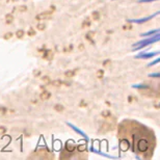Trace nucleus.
Instances as JSON below:
<instances>
[{
  "label": "nucleus",
  "instance_id": "12",
  "mask_svg": "<svg viewBox=\"0 0 160 160\" xmlns=\"http://www.w3.org/2000/svg\"><path fill=\"white\" fill-rule=\"evenodd\" d=\"M15 35H16L17 38H22L25 35V32L23 29H19V30H17V32L15 33Z\"/></svg>",
  "mask_w": 160,
  "mask_h": 160
},
{
  "label": "nucleus",
  "instance_id": "23",
  "mask_svg": "<svg viewBox=\"0 0 160 160\" xmlns=\"http://www.w3.org/2000/svg\"><path fill=\"white\" fill-rule=\"evenodd\" d=\"M109 63H110V59H106V61H104V63H103V66H104V67L107 66V64H109Z\"/></svg>",
  "mask_w": 160,
  "mask_h": 160
},
{
  "label": "nucleus",
  "instance_id": "21",
  "mask_svg": "<svg viewBox=\"0 0 160 160\" xmlns=\"http://www.w3.org/2000/svg\"><path fill=\"white\" fill-rule=\"evenodd\" d=\"M87 106V103L86 101H84V100H81L79 103V107H81V108H84V107H86Z\"/></svg>",
  "mask_w": 160,
  "mask_h": 160
},
{
  "label": "nucleus",
  "instance_id": "18",
  "mask_svg": "<svg viewBox=\"0 0 160 160\" xmlns=\"http://www.w3.org/2000/svg\"><path fill=\"white\" fill-rule=\"evenodd\" d=\"M7 129L6 127H4V126H0V135H4V134L6 133Z\"/></svg>",
  "mask_w": 160,
  "mask_h": 160
},
{
  "label": "nucleus",
  "instance_id": "17",
  "mask_svg": "<svg viewBox=\"0 0 160 160\" xmlns=\"http://www.w3.org/2000/svg\"><path fill=\"white\" fill-rule=\"evenodd\" d=\"M7 108L6 107H4V106H0V115H4L5 113H7Z\"/></svg>",
  "mask_w": 160,
  "mask_h": 160
},
{
  "label": "nucleus",
  "instance_id": "9",
  "mask_svg": "<svg viewBox=\"0 0 160 160\" xmlns=\"http://www.w3.org/2000/svg\"><path fill=\"white\" fill-rule=\"evenodd\" d=\"M4 19H5V23L7 25H9V24H12L13 22H14V16H13L12 14H7L5 15V17H4Z\"/></svg>",
  "mask_w": 160,
  "mask_h": 160
},
{
  "label": "nucleus",
  "instance_id": "25",
  "mask_svg": "<svg viewBox=\"0 0 160 160\" xmlns=\"http://www.w3.org/2000/svg\"><path fill=\"white\" fill-rule=\"evenodd\" d=\"M33 74H35V76H38V75L41 74V71H35L33 72Z\"/></svg>",
  "mask_w": 160,
  "mask_h": 160
},
{
  "label": "nucleus",
  "instance_id": "3",
  "mask_svg": "<svg viewBox=\"0 0 160 160\" xmlns=\"http://www.w3.org/2000/svg\"><path fill=\"white\" fill-rule=\"evenodd\" d=\"M51 93L50 92H48V91H44L42 92V94L40 95V98H41V100L42 101H47V100H49L51 98Z\"/></svg>",
  "mask_w": 160,
  "mask_h": 160
},
{
  "label": "nucleus",
  "instance_id": "16",
  "mask_svg": "<svg viewBox=\"0 0 160 160\" xmlns=\"http://www.w3.org/2000/svg\"><path fill=\"white\" fill-rule=\"evenodd\" d=\"M37 29L40 30V31H43V30L46 29V25L44 23H40V24L37 25Z\"/></svg>",
  "mask_w": 160,
  "mask_h": 160
},
{
  "label": "nucleus",
  "instance_id": "6",
  "mask_svg": "<svg viewBox=\"0 0 160 160\" xmlns=\"http://www.w3.org/2000/svg\"><path fill=\"white\" fill-rule=\"evenodd\" d=\"M50 84H52L53 86H60L61 84H64L66 86H69L70 84L69 83H67V82H64V81H61V80H59V79H56V80H53V81H50L49 82Z\"/></svg>",
  "mask_w": 160,
  "mask_h": 160
},
{
  "label": "nucleus",
  "instance_id": "7",
  "mask_svg": "<svg viewBox=\"0 0 160 160\" xmlns=\"http://www.w3.org/2000/svg\"><path fill=\"white\" fill-rule=\"evenodd\" d=\"M77 72H78V69L69 70V71H67L66 73H64V77H66V78H73Z\"/></svg>",
  "mask_w": 160,
  "mask_h": 160
},
{
  "label": "nucleus",
  "instance_id": "24",
  "mask_svg": "<svg viewBox=\"0 0 160 160\" xmlns=\"http://www.w3.org/2000/svg\"><path fill=\"white\" fill-rule=\"evenodd\" d=\"M78 49H79L80 51H82V50H83V49H84V47H83V44H80V45H79V47H78Z\"/></svg>",
  "mask_w": 160,
  "mask_h": 160
},
{
  "label": "nucleus",
  "instance_id": "10",
  "mask_svg": "<svg viewBox=\"0 0 160 160\" xmlns=\"http://www.w3.org/2000/svg\"><path fill=\"white\" fill-rule=\"evenodd\" d=\"M101 115H102L103 118H110L112 115H111V111H110V110L105 109V110H103V111L101 112Z\"/></svg>",
  "mask_w": 160,
  "mask_h": 160
},
{
  "label": "nucleus",
  "instance_id": "13",
  "mask_svg": "<svg viewBox=\"0 0 160 160\" xmlns=\"http://www.w3.org/2000/svg\"><path fill=\"white\" fill-rule=\"evenodd\" d=\"M91 23H92L91 19H89V18H87V19H85L83 22H82V28L89 27V26H91Z\"/></svg>",
  "mask_w": 160,
  "mask_h": 160
},
{
  "label": "nucleus",
  "instance_id": "19",
  "mask_svg": "<svg viewBox=\"0 0 160 160\" xmlns=\"http://www.w3.org/2000/svg\"><path fill=\"white\" fill-rule=\"evenodd\" d=\"M27 35H29V37H33V35H35V30L33 29V28H30V29L27 31Z\"/></svg>",
  "mask_w": 160,
  "mask_h": 160
},
{
  "label": "nucleus",
  "instance_id": "20",
  "mask_svg": "<svg viewBox=\"0 0 160 160\" xmlns=\"http://www.w3.org/2000/svg\"><path fill=\"white\" fill-rule=\"evenodd\" d=\"M93 18H94V20H99L100 19V14H99V12H95V13H93Z\"/></svg>",
  "mask_w": 160,
  "mask_h": 160
},
{
  "label": "nucleus",
  "instance_id": "5",
  "mask_svg": "<svg viewBox=\"0 0 160 160\" xmlns=\"http://www.w3.org/2000/svg\"><path fill=\"white\" fill-rule=\"evenodd\" d=\"M113 124L111 123H104V124H102V126H101V129H102V131H111L112 129H113Z\"/></svg>",
  "mask_w": 160,
  "mask_h": 160
},
{
  "label": "nucleus",
  "instance_id": "26",
  "mask_svg": "<svg viewBox=\"0 0 160 160\" xmlns=\"http://www.w3.org/2000/svg\"><path fill=\"white\" fill-rule=\"evenodd\" d=\"M17 0H6V3H14V2H16Z\"/></svg>",
  "mask_w": 160,
  "mask_h": 160
},
{
  "label": "nucleus",
  "instance_id": "4",
  "mask_svg": "<svg viewBox=\"0 0 160 160\" xmlns=\"http://www.w3.org/2000/svg\"><path fill=\"white\" fill-rule=\"evenodd\" d=\"M43 59H46V60H50V59L53 58V52L51 50H46L44 51V54L42 55Z\"/></svg>",
  "mask_w": 160,
  "mask_h": 160
},
{
  "label": "nucleus",
  "instance_id": "11",
  "mask_svg": "<svg viewBox=\"0 0 160 160\" xmlns=\"http://www.w3.org/2000/svg\"><path fill=\"white\" fill-rule=\"evenodd\" d=\"M53 109L55 110V111H57V112H63L64 110V106L63 104H55L53 106Z\"/></svg>",
  "mask_w": 160,
  "mask_h": 160
},
{
  "label": "nucleus",
  "instance_id": "8",
  "mask_svg": "<svg viewBox=\"0 0 160 160\" xmlns=\"http://www.w3.org/2000/svg\"><path fill=\"white\" fill-rule=\"evenodd\" d=\"M15 9H17V12L19 13H26L28 11V7L27 5H25V4H20V5H18Z\"/></svg>",
  "mask_w": 160,
  "mask_h": 160
},
{
  "label": "nucleus",
  "instance_id": "27",
  "mask_svg": "<svg viewBox=\"0 0 160 160\" xmlns=\"http://www.w3.org/2000/svg\"><path fill=\"white\" fill-rule=\"evenodd\" d=\"M31 103L32 104H38V100H32Z\"/></svg>",
  "mask_w": 160,
  "mask_h": 160
},
{
  "label": "nucleus",
  "instance_id": "14",
  "mask_svg": "<svg viewBox=\"0 0 160 160\" xmlns=\"http://www.w3.org/2000/svg\"><path fill=\"white\" fill-rule=\"evenodd\" d=\"M14 33L13 32H6V33H4V35L2 38H3V40H5V41H9V40H11V38L14 37Z\"/></svg>",
  "mask_w": 160,
  "mask_h": 160
},
{
  "label": "nucleus",
  "instance_id": "1",
  "mask_svg": "<svg viewBox=\"0 0 160 160\" xmlns=\"http://www.w3.org/2000/svg\"><path fill=\"white\" fill-rule=\"evenodd\" d=\"M118 137L120 138L121 144L126 146L125 150L131 148L133 153L146 159L153 156L156 138L153 131L143 124L131 120L123 121L118 125Z\"/></svg>",
  "mask_w": 160,
  "mask_h": 160
},
{
  "label": "nucleus",
  "instance_id": "2",
  "mask_svg": "<svg viewBox=\"0 0 160 160\" xmlns=\"http://www.w3.org/2000/svg\"><path fill=\"white\" fill-rule=\"evenodd\" d=\"M54 12H55V6H52V7H51V9H49V11L43 12V13H41V14L37 15L35 19L37 20V21H42V20H47V19H49V18H50V16L53 14Z\"/></svg>",
  "mask_w": 160,
  "mask_h": 160
},
{
  "label": "nucleus",
  "instance_id": "15",
  "mask_svg": "<svg viewBox=\"0 0 160 160\" xmlns=\"http://www.w3.org/2000/svg\"><path fill=\"white\" fill-rule=\"evenodd\" d=\"M103 76H104V71H103V70H98L97 73H96L97 78L101 79V78H103Z\"/></svg>",
  "mask_w": 160,
  "mask_h": 160
},
{
  "label": "nucleus",
  "instance_id": "22",
  "mask_svg": "<svg viewBox=\"0 0 160 160\" xmlns=\"http://www.w3.org/2000/svg\"><path fill=\"white\" fill-rule=\"evenodd\" d=\"M42 80H43L44 82H45V83H49V82L51 81V80H50V77H49V76H43V77H42Z\"/></svg>",
  "mask_w": 160,
  "mask_h": 160
}]
</instances>
